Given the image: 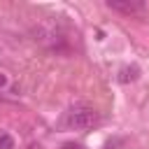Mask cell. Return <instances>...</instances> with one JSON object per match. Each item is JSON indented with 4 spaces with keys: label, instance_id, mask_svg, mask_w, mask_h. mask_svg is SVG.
Instances as JSON below:
<instances>
[{
    "label": "cell",
    "instance_id": "3957f363",
    "mask_svg": "<svg viewBox=\"0 0 149 149\" xmlns=\"http://www.w3.org/2000/svg\"><path fill=\"white\" fill-rule=\"evenodd\" d=\"M137 74H140V68L137 65H126V68L119 70V81L121 84H130V81L137 79Z\"/></svg>",
    "mask_w": 149,
    "mask_h": 149
},
{
    "label": "cell",
    "instance_id": "52a82bcc",
    "mask_svg": "<svg viewBox=\"0 0 149 149\" xmlns=\"http://www.w3.org/2000/svg\"><path fill=\"white\" fill-rule=\"evenodd\" d=\"M26 149H42V147H40V144H37V142H30V144H28V147H26Z\"/></svg>",
    "mask_w": 149,
    "mask_h": 149
},
{
    "label": "cell",
    "instance_id": "6da1fadb",
    "mask_svg": "<svg viewBox=\"0 0 149 149\" xmlns=\"http://www.w3.org/2000/svg\"><path fill=\"white\" fill-rule=\"evenodd\" d=\"M70 128L74 130H86V128H93L100 123V114L95 109H88V107H81V109H72L68 114V121H65Z\"/></svg>",
    "mask_w": 149,
    "mask_h": 149
},
{
    "label": "cell",
    "instance_id": "5b68a950",
    "mask_svg": "<svg viewBox=\"0 0 149 149\" xmlns=\"http://www.w3.org/2000/svg\"><path fill=\"white\" fill-rule=\"evenodd\" d=\"M5 86H7V74L0 72V88H5Z\"/></svg>",
    "mask_w": 149,
    "mask_h": 149
},
{
    "label": "cell",
    "instance_id": "277c9868",
    "mask_svg": "<svg viewBox=\"0 0 149 149\" xmlns=\"http://www.w3.org/2000/svg\"><path fill=\"white\" fill-rule=\"evenodd\" d=\"M0 149H14V137L7 133H0Z\"/></svg>",
    "mask_w": 149,
    "mask_h": 149
},
{
    "label": "cell",
    "instance_id": "7a4b0ae2",
    "mask_svg": "<svg viewBox=\"0 0 149 149\" xmlns=\"http://www.w3.org/2000/svg\"><path fill=\"white\" fill-rule=\"evenodd\" d=\"M107 7L121 14H140L144 12V2L142 0H107Z\"/></svg>",
    "mask_w": 149,
    "mask_h": 149
},
{
    "label": "cell",
    "instance_id": "8992f818",
    "mask_svg": "<svg viewBox=\"0 0 149 149\" xmlns=\"http://www.w3.org/2000/svg\"><path fill=\"white\" fill-rule=\"evenodd\" d=\"M63 149H81V147H79V144H74V142H68Z\"/></svg>",
    "mask_w": 149,
    "mask_h": 149
}]
</instances>
